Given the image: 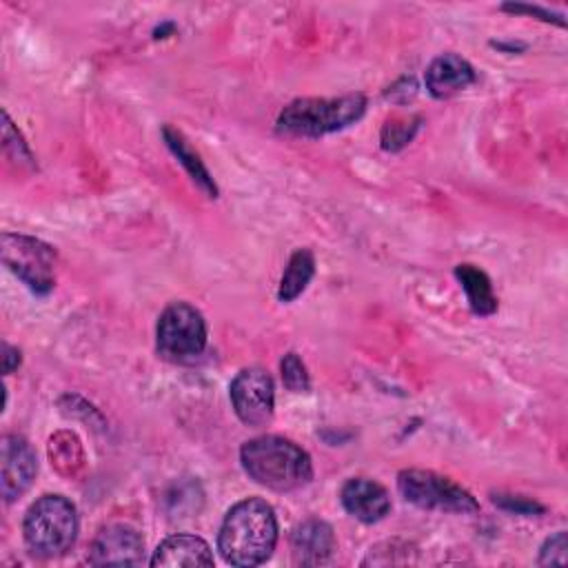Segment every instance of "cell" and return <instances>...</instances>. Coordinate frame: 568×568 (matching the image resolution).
Segmentation results:
<instances>
[{
    "label": "cell",
    "instance_id": "cell-1",
    "mask_svg": "<svg viewBox=\"0 0 568 568\" xmlns=\"http://www.w3.org/2000/svg\"><path fill=\"white\" fill-rule=\"evenodd\" d=\"M277 544V519L273 508L257 497L237 501L224 517L217 550L226 564L248 568L266 561Z\"/></svg>",
    "mask_w": 568,
    "mask_h": 568
},
{
    "label": "cell",
    "instance_id": "cell-2",
    "mask_svg": "<svg viewBox=\"0 0 568 568\" xmlns=\"http://www.w3.org/2000/svg\"><path fill=\"white\" fill-rule=\"evenodd\" d=\"M240 459L251 479L277 493L297 490L313 479L308 453L280 435L248 439L240 450Z\"/></svg>",
    "mask_w": 568,
    "mask_h": 568
},
{
    "label": "cell",
    "instance_id": "cell-3",
    "mask_svg": "<svg viewBox=\"0 0 568 568\" xmlns=\"http://www.w3.org/2000/svg\"><path fill=\"white\" fill-rule=\"evenodd\" d=\"M366 111L364 93L339 98H297L277 115V131L286 135L320 138L357 122Z\"/></svg>",
    "mask_w": 568,
    "mask_h": 568
},
{
    "label": "cell",
    "instance_id": "cell-4",
    "mask_svg": "<svg viewBox=\"0 0 568 568\" xmlns=\"http://www.w3.org/2000/svg\"><path fill=\"white\" fill-rule=\"evenodd\" d=\"M22 535L27 548L38 557L64 555L78 535L75 506L62 495H42L29 506Z\"/></svg>",
    "mask_w": 568,
    "mask_h": 568
},
{
    "label": "cell",
    "instance_id": "cell-5",
    "mask_svg": "<svg viewBox=\"0 0 568 568\" xmlns=\"http://www.w3.org/2000/svg\"><path fill=\"white\" fill-rule=\"evenodd\" d=\"M158 353L169 362H193L206 348V322L202 313L186 304H169L155 326Z\"/></svg>",
    "mask_w": 568,
    "mask_h": 568
},
{
    "label": "cell",
    "instance_id": "cell-6",
    "mask_svg": "<svg viewBox=\"0 0 568 568\" xmlns=\"http://www.w3.org/2000/svg\"><path fill=\"white\" fill-rule=\"evenodd\" d=\"M397 490L406 501L424 510H439V513H477L479 504L475 497L455 484L448 477H442L433 470L408 468L397 475Z\"/></svg>",
    "mask_w": 568,
    "mask_h": 568
},
{
    "label": "cell",
    "instance_id": "cell-7",
    "mask_svg": "<svg viewBox=\"0 0 568 568\" xmlns=\"http://www.w3.org/2000/svg\"><path fill=\"white\" fill-rule=\"evenodd\" d=\"M2 262L36 295H47L55 286L58 253L42 240L18 233H4Z\"/></svg>",
    "mask_w": 568,
    "mask_h": 568
},
{
    "label": "cell",
    "instance_id": "cell-8",
    "mask_svg": "<svg viewBox=\"0 0 568 568\" xmlns=\"http://www.w3.org/2000/svg\"><path fill=\"white\" fill-rule=\"evenodd\" d=\"M231 404L242 424L251 428L266 426L273 419L275 408V384L273 377L260 368H242L229 386Z\"/></svg>",
    "mask_w": 568,
    "mask_h": 568
},
{
    "label": "cell",
    "instance_id": "cell-9",
    "mask_svg": "<svg viewBox=\"0 0 568 568\" xmlns=\"http://www.w3.org/2000/svg\"><path fill=\"white\" fill-rule=\"evenodd\" d=\"M36 473L38 459L31 444L20 435H4L0 442V490L4 501L27 493Z\"/></svg>",
    "mask_w": 568,
    "mask_h": 568
},
{
    "label": "cell",
    "instance_id": "cell-10",
    "mask_svg": "<svg viewBox=\"0 0 568 568\" xmlns=\"http://www.w3.org/2000/svg\"><path fill=\"white\" fill-rule=\"evenodd\" d=\"M87 561L91 566H138L144 561V539L126 524H109L95 535Z\"/></svg>",
    "mask_w": 568,
    "mask_h": 568
},
{
    "label": "cell",
    "instance_id": "cell-11",
    "mask_svg": "<svg viewBox=\"0 0 568 568\" xmlns=\"http://www.w3.org/2000/svg\"><path fill=\"white\" fill-rule=\"evenodd\" d=\"M339 499L344 510L364 524H375L384 519L390 510L388 490L366 477L348 479L339 490Z\"/></svg>",
    "mask_w": 568,
    "mask_h": 568
},
{
    "label": "cell",
    "instance_id": "cell-12",
    "mask_svg": "<svg viewBox=\"0 0 568 568\" xmlns=\"http://www.w3.org/2000/svg\"><path fill=\"white\" fill-rule=\"evenodd\" d=\"M335 550L333 528L322 519H306L291 532V555L297 566H320Z\"/></svg>",
    "mask_w": 568,
    "mask_h": 568
},
{
    "label": "cell",
    "instance_id": "cell-13",
    "mask_svg": "<svg viewBox=\"0 0 568 568\" xmlns=\"http://www.w3.org/2000/svg\"><path fill=\"white\" fill-rule=\"evenodd\" d=\"M475 82V69L455 53L435 58L426 69V89L433 98H450Z\"/></svg>",
    "mask_w": 568,
    "mask_h": 568
},
{
    "label": "cell",
    "instance_id": "cell-14",
    "mask_svg": "<svg viewBox=\"0 0 568 568\" xmlns=\"http://www.w3.org/2000/svg\"><path fill=\"white\" fill-rule=\"evenodd\" d=\"M151 566H213V552L202 537L195 535H171L153 552Z\"/></svg>",
    "mask_w": 568,
    "mask_h": 568
},
{
    "label": "cell",
    "instance_id": "cell-15",
    "mask_svg": "<svg viewBox=\"0 0 568 568\" xmlns=\"http://www.w3.org/2000/svg\"><path fill=\"white\" fill-rule=\"evenodd\" d=\"M164 142L171 149V153L178 158V162L184 166V171L191 175V180L209 195V197H217V186L209 173V169L204 166V162L200 160V155L193 151V146L186 142V138L175 131L173 126H164L162 129Z\"/></svg>",
    "mask_w": 568,
    "mask_h": 568
},
{
    "label": "cell",
    "instance_id": "cell-16",
    "mask_svg": "<svg viewBox=\"0 0 568 568\" xmlns=\"http://www.w3.org/2000/svg\"><path fill=\"white\" fill-rule=\"evenodd\" d=\"M455 277L462 282L468 304L477 315H493L497 311V297L493 293V284L481 268L473 264H457Z\"/></svg>",
    "mask_w": 568,
    "mask_h": 568
},
{
    "label": "cell",
    "instance_id": "cell-17",
    "mask_svg": "<svg viewBox=\"0 0 568 568\" xmlns=\"http://www.w3.org/2000/svg\"><path fill=\"white\" fill-rule=\"evenodd\" d=\"M315 273V257L308 248H297L284 273H282V280H280V288H277V300L280 302H293L295 297L302 295V291L308 286L311 277Z\"/></svg>",
    "mask_w": 568,
    "mask_h": 568
},
{
    "label": "cell",
    "instance_id": "cell-18",
    "mask_svg": "<svg viewBox=\"0 0 568 568\" xmlns=\"http://www.w3.org/2000/svg\"><path fill=\"white\" fill-rule=\"evenodd\" d=\"M419 126V118H390L382 129V146L386 151H399L406 146Z\"/></svg>",
    "mask_w": 568,
    "mask_h": 568
},
{
    "label": "cell",
    "instance_id": "cell-19",
    "mask_svg": "<svg viewBox=\"0 0 568 568\" xmlns=\"http://www.w3.org/2000/svg\"><path fill=\"white\" fill-rule=\"evenodd\" d=\"M280 371H282V382L291 393H306L311 388L308 371L297 353H286L280 362Z\"/></svg>",
    "mask_w": 568,
    "mask_h": 568
},
{
    "label": "cell",
    "instance_id": "cell-20",
    "mask_svg": "<svg viewBox=\"0 0 568 568\" xmlns=\"http://www.w3.org/2000/svg\"><path fill=\"white\" fill-rule=\"evenodd\" d=\"M566 561H568V541H566V532L559 530L544 541V546L539 550V564L541 566H552V564L564 566Z\"/></svg>",
    "mask_w": 568,
    "mask_h": 568
},
{
    "label": "cell",
    "instance_id": "cell-21",
    "mask_svg": "<svg viewBox=\"0 0 568 568\" xmlns=\"http://www.w3.org/2000/svg\"><path fill=\"white\" fill-rule=\"evenodd\" d=\"M2 140H4V151H7V153H11V149H16L13 162H27V164H31V153H29L27 144L22 142L20 133L16 131L13 122L9 120V113H7V111H2Z\"/></svg>",
    "mask_w": 568,
    "mask_h": 568
},
{
    "label": "cell",
    "instance_id": "cell-22",
    "mask_svg": "<svg viewBox=\"0 0 568 568\" xmlns=\"http://www.w3.org/2000/svg\"><path fill=\"white\" fill-rule=\"evenodd\" d=\"M493 501L508 510V513H515V515H539L544 513V506L528 499V497H519V495H504V493H495L493 495Z\"/></svg>",
    "mask_w": 568,
    "mask_h": 568
},
{
    "label": "cell",
    "instance_id": "cell-23",
    "mask_svg": "<svg viewBox=\"0 0 568 568\" xmlns=\"http://www.w3.org/2000/svg\"><path fill=\"white\" fill-rule=\"evenodd\" d=\"M501 9H504V11H513V13H528V16H537L539 20L555 22V24H559V27H564V24H566L561 13H552V11H546V9H541V7H532V4H513V2H508V4H504Z\"/></svg>",
    "mask_w": 568,
    "mask_h": 568
},
{
    "label": "cell",
    "instance_id": "cell-24",
    "mask_svg": "<svg viewBox=\"0 0 568 568\" xmlns=\"http://www.w3.org/2000/svg\"><path fill=\"white\" fill-rule=\"evenodd\" d=\"M2 348H4V355H2V371H4V375H9V373H13V368L20 366V351L13 348V346H9V344H4Z\"/></svg>",
    "mask_w": 568,
    "mask_h": 568
}]
</instances>
